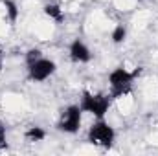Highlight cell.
<instances>
[{
	"label": "cell",
	"mask_w": 158,
	"mask_h": 156,
	"mask_svg": "<svg viewBox=\"0 0 158 156\" xmlns=\"http://www.w3.org/2000/svg\"><path fill=\"white\" fill-rule=\"evenodd\" d=\"M140 76V68H134L132 72H129L127 68L119 66L116 70L110 72L109 76V86H110V97L112 99H118L121 96H127L131 94V88H132V81Z\"/></svg>",
	"instance_id": "1"
},
{
	"label": "cell",
	"mask_w": 158,
	"mask_h": 156,
	"mask_svg": "<svg viewBox=\"0 0 158 156\" xmlns=\"http://www.w3.org/2000/svg\"><path fill=\"white\" fill-rule=\"evenodd\" d=\"M81 110L83 112H88L94 117H103L109 109H110V97L105 96V94H92V92H83V97H81Z\"/></svg>",
	"instance_id": "2"
},
{
	"label": "cell",
	"mask_w": 158,
	"mask_h": 156,
	"mask_svg": "<svg viewBox=\"0 0 158 156\" xmlns=\"http://www.w3.org/2000/svg\"><path fill=\"white\" fill-rule=\"evenodd\" d=\"M114 138H116V132L114 129L103 121V117H99L90 129H88V142L96 147H101V149H109L112 143H114Z\"/></svg>",
	"instance_id": "3"
},
{
	"label": "cell",
	"mask_w": 158,
	"mask_h": 156,
	"mask_svg": "<svg viewBox=\"0 0 158 156\" xmlns=\"http://www.w3.org/2000/svg\"><path fill=\"white\" fill-rule=\"evenodd\" d=\"M81 107L79 105H70L66 107L61 116H59V121H57V129L63 130V132H68V134H74L77 132L79 127H81Z\"/></svg>",
	"instance_id": "4"
},
{
	"label": "cell",
	"mask_w": 158,
	"mask_h": 156,
	"mask_svg": "<svg viewBox=\"0 0 158 156\" xmlns=\"http://www.w3.org/2000/svg\"><path fill=\"white\" fill-rule=\"evenodd\" d=\"M53 72H55V63L50 61V59H44V57H40V59H37V61H33L31 64H28L30 79L35 81V83H42V81H46Z\"/></svg>",
	"instance_id": "5"
},
{
	"label": "cell",
	"mask_w": 158,
	"mask_h": 156,
	"mask_svg": "<svg viewBox=\"0 0 158 156\" xmlns=\"http://www.w3.org/2000/svg\"><path fill=\"white\" fill-rule=\"evenodd\" d=\"M70 57H72V61H76V63H88V61L92 59V53H90V50L86 48V44H85L83 40L77 39L70 44Z\"/></svg>",
	"instance_id": "6"
},
{
	"label": "cell",
	"mask_w": 158,
	"mask_h": 156,
	"mask_svg": "<svg viewBox=\"0 0 158 156\" xmlns=\"http://www.w3.org/2000/svg\"><path fill=\"white\" fill-rule=\"evenodd\" d=\"M44 15L50 17L52 20H55V22H63L64 20V13H63V9L57 4H46L44 6Z\"/></svg>",
	"instance_id": "7"
},
{
	"label": "cell",
	"mask_w": 158,
	"mask_h": 156,
	"mask_svg": "<svg viewBox=\"0 0 158 156\" xmlns=\"http://www.w3.org/2000/svg\"><path fill=\"white\" fill-rule=\"evenodd\" d=\"M24 138H26L28 142H42V140L46 138V132H44V129H40V127H30V129L24 132Z\"/></svg>",
	"instance_id": "8"
},
{
	"label": "cell",
	"mask_w": 158,
	"mask_h": 156,
	"mask_svg": "<svg viewBox=\"0 0 158 156\" xmlns=\"http://www.w3.org/2000/svg\"><path fill=\"white\" fill-rule=\"evenodd\" d=\"M2 6H4V9H6L7 18H9L11 22H15V20H17V17H19L17 4H15V2H11V0H2Z\"/></svg>",
	"instance_id": "9"
},
{
	"label": "cell",
	"mask_w": 158,
	"mask_h": 156,
	"mask_svg": "<svg viewBox=\"0 0 158 156\" xmlns=\"http://www.w3.org/2000/svg\"><path fill=\"white\" fill-rule=\"evenodd\" d=\"M125 37H127V30H125V26H123V24H118V26L114 28V31H112V42L119 44V42L125 40Z\"/></svg>",
	"instance_id": "10"
},
{
	"label": "cell",
	"mask_w": 158,
	"mask_h": 156,
	"mask_svg": "<svg viewBox=\"0 0 158 156\" xmlns=\"http://www.w3.org/2000/svg\"><path fill=\"white\" fill-rule=\"evenodd\" d=\"M42 57V53H40V50H37V48H33V50H30L28 53H26V64H31L33 61H37V59H40Z\"/></svg>",
	"instance_id": "11"
},
{
	"label": "cell",
	"mask_w": 158,
	"mask_h": 156,
	"mask_svg": "<svg viewBox=\"0 0 158 156\" xmlns=\"http://www.w3.org/2000/svg\"><path fill=\"white\" fill-rule=\"evenodd\" d=\"M0 61H2V51H0Z\"/></svg>",
	"instance_id": "12"
}]
</instances>
